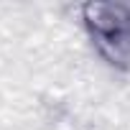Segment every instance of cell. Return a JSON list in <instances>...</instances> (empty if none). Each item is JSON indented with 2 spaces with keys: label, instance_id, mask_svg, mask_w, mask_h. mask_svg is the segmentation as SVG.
Wrapping results in <instances>:
<instances>
[{
  "label": "cell",
  "instance_id": "1",
  "mask_svg": "<svg viewBox=\"0 0 130 130\" xmlns=\"http://www.w3.org/2000/svg\"><path fill=\"white\" fill-rule=\"evenodd\" d=\"M84 23L97 46L112 59L122 61L130 54V8L122 3H89Z\"/></svg>",
  "mask_w": 130,
  "mask_h": 130
}]
</instances>
